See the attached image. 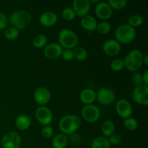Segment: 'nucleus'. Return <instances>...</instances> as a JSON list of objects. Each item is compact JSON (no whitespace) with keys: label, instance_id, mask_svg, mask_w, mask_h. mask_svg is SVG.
I'll return each mask as SVG.
<instances>
[{"label":"nucleus","instance_id":"f257e3e1","mask_svg":"<svg viewBox=\"0 0 148 148\" xmlns=\"http://www.w3.org/2000/svg\"><path fill=\"white\" fill-rule=\"evenodd\" d=\"M81 121L79 116L75 114L64 115L59 121V128L62 134L67 135L75 133L80 127Z\"/></svg>","mask_w":148,"mask_h":148},{"label":"nucleus","instance_id":"f03ea898","mask_svg":"<svg viewBox=\"0 0 148 148\" xmlns=\"http://www.w3.org/2000/svg\"><path fill=\"white\" fill-rule=\"evenodd\" d=\"M143 53L139 49H133L130 51L124 60V67L129 71L136 72L142 67L143 64Z\"/></svg>","mask_w":148,"mask_h":148},{"label":"nucleus","instance_id":"7ed1b4c3","mask_svg":"<svg viewBox=\"0 0 148 148\" xmlns=\"http://www.w3.org/2000/svg\"><path fill=\"white\" fill-rule=\"evenodd\" d=\"M115 38L119 43L128 44L134 41L137 36V32L135 28L126 24L120 25L115 30Z\"/></svg>","mask_w":148,"mask_h":148},{"label":"nucleus","instance_id":"20e7f679","mask_svg":"<svg viewBox=\"0 0 148 148\" xmlns=\"http://www.w3.org/2000/svg\"><path fill=\"white\" fill-rule=\"evenodd\" d=\"M59 43L62 48L66 49H73L77 46L79 38L75 31L71 29L64 28L58 34Z\"/></svg>","mask_w":148,"mask_h":148},{"label":"nucleus","instance_id":"39448f33","mask_svg":"<svg viewBox=\"0 0 148 148\" xmlns=\"http://www.w3.org/2000/svg\"><path fill=\"white\" fill-rule=\"evenodd\" d=\"M32 16L29 12L25 10H17L13 12L10 17V23L13 27L17 30H23L30 24Z\"/></svg>","mask_w":148,"mask_h":148},{"label":"nucleus","instance_id":"423d86ee","mask_svg":"<svg viewBox=\"0 0 148 148\" xmlns=\"http://www.w3.org/2000/svg\"><path fill=\"white\" fill-rule=\"evenodd\" d=\"M21 143L20 134L14 131H10L4 134L1 140L2 148H20Z\"/></svg>","mask_w":148,"mask_h":148},{"label":"nucleus","instance_id":"0eeeda50","mask_svg":"<svg viewBox=\"0 0 148 148\" xmlns=\"http://www.w3.org/2000/svg\"><path fill=\"white\" fill-rule=\"evenodd\" d=\"M96 100L103 106H110L115 101V92L111 88L102 87L96 92Z\"/></svg>","mask_w":148,"mask_h":148},{"label":"nucleus","instance_id":"6e6552de","mask_svg":"<svg viewBox=\"0 0 148 148\" xmlns=\"http://www.w3.org/2000/svg\"><path fill=\"white\" fill-rule=\"evenodd\" d=\"M82 116L88 123L96 122L101 116V110L94 104L85 105L82 109Z\"/></svg>","mask_w":148,"mask_h":148},{"label":"nucleus","instance_id":"1a4fd4ad","mask_svg":"<svg viewBox=\"0 0 148 148\" xmlns=\"http://www.w3.org/2000/svg\"><path fill=\"white\" fill-rule=\"evenodd\" d=\"M132 98L137 104L148 105V85L144 84L135 86L132 92Z\"/></svg>","mask_w":148,"mask_h":148},{"label":"nucleus","instance_id":"9d476101","mask_svg":"<svg viewBox=\"0 0 148 148\" xmlns=\"http://www.w3.org/2000/svg\"><path fill=\"white\" fill-rule=\"evenodd\" d=\"M36 118L40 124L43 126L50 125L53 121V114L50 108L45 106H40L36 110Z\"/></svg>","mask_w":148,"mask_h":148},{"label":"nucleus","instance_id":"9b49d317","mask_svg":"<svg viewBox=\"0 0 148 148\" xmlns=\"http://www.w3.org/2000/svg\"><path fill=\"white\" fill-rule=\"evenodd\" d=\"M115 108L118 115L124 119L131 117V116L132 115V106L127 100L124 98L119 99L116 103Z\"/></svg>","mask_w":148,"mask_h":148},{"label":"nucleus","instance_id":"f8f14e48","mask_svg":"<svg viewBox=\"0 0 148 148\" xmlns=\"http://www.w3.org/2000/svg\"><path fill=\"white\" fill-rule=\"evenodd\" d=\"M34 100L38 105L45 106L47 104L51 98V93L49 88L40 86L36 88L33 94Z\"/></svg>","mask_w":148,"mask_h":148},{"label":"nucleus","instance_id":"ddd939ff","mask_svg":"<svg viewBox=\"0 0 148 148\" xmlns=\"http://www.w3.org/2000/svg\"><path fill=\"white\" fill-rule=\"evenodd\" d=\"M63 48L59 43H51L47 44L43 49V54L51 60L59 59L62 56Z\"/></svg>","mask_w":148,"mask_h":148},{"label":"nucleus","instance_id":"4468645a","mask_svg":"<svg viewBox=\"0 0 148 148\" xmlns=\"http://www.w3.org/2000/svg\"><path fill=\"white\" fill-rule=\"evenodd\" d=\"M95 13L98 18L106 21L111 18L113 14V10L108 2L100 1L95 5Z\"/></svg>","mask_w":148,"mask_h":148},{"label":"nucleus","instance_id":"2eb2a0df","mask_svg":"<svg viewBox=\"0 0 148 148\" xmlns=\"http://www.w3.org/2000/svg\"><path fill=\"white\" fill-rule=\"evenodd\" d=\"M102 49L106 54L110 56H114L121 52V43H119L116 39H108L104 42Z\"/></svg>","mask_w":148,"mask_h":148},{"label":"nucleus","instance_id":"dca6fc26","mask_svg":"<svg viewBox=\"0 0 148 148\" xmlns=\"http://www.w3.org/2000/svg\"><path fill=\"white\" fill-rule=\"evenodd\" d=\"M72 9L76 16L82 17L87 15L90 10V3L89 0H74L72 2Z\"/></svg>","mask_w":148,"mask_h":148},{"label":"nucleus","instance_id":"f3484780","mask_svg":"<svg viewBox=\"0 0 148 148\" xmlns=\"http://www.w3.org/2000/svg\"><path fill=\"white\" fill-rule=\"evenodd\" d=\"M58 16L54 12L46 11L40 14L39 22L42 25L45 27H51L57 23Z\"/></svg>","mask_w":148,"mask_h":148},{"label":"nucleus","instance_id":"a211bd4d","mask_svg":"<svg viewBox=\"0 0 148 148\" xmlns=\"http://www.w3.org/2000/svg\"><path fill=\"white\" fill-rule=\"evenodd\" d=\"M79 99L85 105L92 104L96 100V92L92 88H85L79 94Z\"/></svg>","mask_w":148,"mask_h":148},{"label":"nucleus","instance_id":"6ab92c4d","mask_svg":"<svg viewBox=\"0 0 148 148\" xmlns=\"http://www.w3.org/2000/svg\"><path fill=\"white\" fill-rule=\"evenodd\" d=\"M80 24L84 29L90 32H92L96 30L98 22L95 17H93L92 15H90V14H87V15L81 17Z\"/></svg>","mask_w":148,"mask_h":148},{"label":"nucleus","instance_id":"aec40b11","mask_svg":"<svg viewBox=\"0 0 148 148\" xmlns=\"http://www.w3.org/2000/svg\"><path fill=\"white\" fill-rule=\"evenodd\" d=\"M15 125L18 130L25 131L30 128L31 125V120L28 116L25 114H21V115H19L16 119Z\"/></svg>","mask_w":148,"mask_h":148},{"label":"nucleus","instance_id":"412c9836","mask_svg":"<svg viewBox=\"0 0 148 148\" xmlns=\"http://www.w3.org/2000/svg\"><path fill=\"white\" fill-rule=\"evenodd\" d=\"M69 138L64 134H58L52 140L53 148H65L67 146Z\"/></svg>","mask_w":148,"mask_h":148},{"label":"nucleus","instance_id":"4be33fe9","mask_svg":"<svg viewBox=\"0 0 148 148\" xmlns=\"http://www.w3.org/2000/svg\"><path fill=\"white\" fill-rule=\"evenodd\" d=\"M101 130L103 136L106 137H109L115 132V124L111 120H106L101 124Z\"/></svg>","mask_w":148,"mask_h":148},{"label":"nucleus","instance_id":"5701e85b","mask_svg":"<svg viewBox=\"0 0 148 148\" xmlns=\"http://www.w3.org/2000/svg\"><path fill=\"white\" fill-rule=\"evenodd\" d=\"M111 144L108 137L104 136H98L93 139L91 143V148H110Z\"/></svg>","mask_w":148,"mask_h":148},{"label":"nucleus","instance_id":"b1692460","mask_svg":"<svg viewBox=\"0 0 148 148\" xmlns=\"http://www.w3.org/2000/svg\"><path fill=\"white\" fill-rule=\"evenodd\" d=\"M72 50H73L74 59H77L78 61H80V62L85 61L88 59V53L86 49L84 47H82V46H76Z\"/></svg>","mask_w":148,"mask_h":148},{"label":"nucleus","instance_id":"393cba45","mask_svg":"<svg viewBox=\"0 0 148 148\" xmlns=\"http://www.w3.org/2000/svg\"><path fill=\"white\" fill-rule=\"evenodd\" d=\"M48 38L46 35L38 34L34 37L33 40V44L37 49L44 48L47 45Z\"/></svg>","mask_w":148,"mask_h":148},{"label":"nucleus","instance_id":"a878e982","mask_svg":"<svg viewBox=\"0 0 148 148\" xmlns=\"http://www.w3.org/2000/svg\"><path fill=\"white\" fill-rule=\"evenodd\" d=\"M143 23H144V17L140 15V14H132V15L129 17L127 24L135 28L136 27H139V26L142 25Z\"/></svg>","mask_w":148,"mask_h":148},{"label":"nucleus","instance_id":"bb28decb","mask_svg":"<svg viewBox=\"0 0 148 148\" xmlns=\"http://www.w3.org/2000/svg\"><path fill=\"white\" fill-rule=\"evenodd\" d=\"M111 25L108 21H102L98 23L96 27V31L101 35H106L111 31Z\"/></svg>","mask_w":148,"mask_h":148},{"label":"nucleus","instance_id":"cd10ccee","mask_svg":"<svg viewBox=\"0 0 148 148\" xmlns=\"http://www.w3.org/2000/svg\"><path fill=\"white\" fill-rule=\"evenodd\" d=\"M19 35H20V30L13 27H7L4 31V37L10 40H14L17 39Z\"/></svg>","mask_w":148,"mask_h":148},{"label":"nucleus","instance_id":"c85d7f7f","mask_svg":"<svg viewBox=\"0 0 148 148\" xmlns=\"http://www.w3.org/2000/svg\"><path fill=\"white\" fill-rule=\"evenodd\" d=\"M124 126L127 130L134 131L138 128V121L135 118L129 117L124 121Z\"/></svg>","mask_w":148,"mask_h":148},{"label":"nucleus","instance_id":"c756f323","mask_svg":"<svg viewBox=\"0 0 148 148\" xmlns=\"http://www.w3.org/2000/svg\"><path fill=\"white\" fill-rule=\"evenodd\" d=\"M110 67H111V70L114 71V72H120L124 68V60L119 59V58L113 59L110 64Z\"/></svg>","mask_w":148,"mask_h":148},{"label":"nucleus","instance_id":"7c9ffc66","mask_svg":"<svg viewBox=\"0 0 148 148\" xmlns=\"http://www.w3.org/2000/svg\"><path fill=\"white\" fill-rule=\"evenodd\" d=\"M62 17L67 21L74 20L76 17V14H75L72 7H66L64 8L62 12Z\"/></svg>","mask_w":148,"mask_h":148},{"label":"nucleus","instance_id":"2f4dec72","mask_svg":"<svg viewBox=\"0 0 148 148\" xmlns=\"http://www.w3.org/2000/svg\"><path fill=\"white\" fill-rule=\"evenodd\" d=\"M107 2L110 7L114 10H121L126 7L127 4V0H108Z\"/></svg>","mask_w":148,"mask_h":148},{"label":"nucleus","instance_id":"473e14b6","mask_svg":"<svg viewBox=\"0 0 148 148\" xmlns=\"http://www.w3.org/2000/svg\"><path fill=\"white\" fill-rule=\"evenodd\" d=\"M53 129L51 126L47 125L43 126L41 130V135L45 139H50L51 138L53 134Z\"/></svg>","mask_w":148,"mask_h":148},{"label":"nucleus","instance_id":"72a5a7b5","mask_svg":"<svg viewBox=\"0 0 148 148\" xmlns=\"http://www.w3.org/2000/svg\"><path fill=\"white\" fill-rule=\"evenodd\" d=\"M108 138L110 144L114 145L120 144L122 141V136L119 134H117V133H114L112 135H111Z\"/></svg>","mask_w":148,"mask_h":148},{"label":"nucleus","instance_id":"f704fd0d","mask_svg":"<svg viewBox=\"0 0 148 148\" xmlns=\"http://www.w3.org/2000/svg\"><path fill=\"white\" fill-rule=\"evenodd\" d=\"M131 81L135 86L143 84V75L138 72H134L131 77Z\"/></svg>","mask_w":148,"mask_h":148},{"label":"nucleus","instance_id":"c9c22d12","mask_svg":"<svg viewBox=\"0 0 148 148\" xmlns=\"http://www.w3.org/2000/svg\"><path fill=\"white\" fill-rule=\"evenodd\" d=\"M62 59L65 61H71L74 59L73 50L72 49H63L62 56Z\"/></svg>","mask_w":148,"mask_h":148},{"label":"nucleus","instance_id":"e433bc0d","mask_svg":"<svg viewBox=\"0 0 148 148\" xmlns=\"http://www.w3.org/2000/svg\"><path fill=\"white\" fill-rule=\"evenodd\" d=\"M7 17L4 12L0 11V30L5 29L7 26Z\"/></svg>","mask_w":148,"mask_h":148},{"label":"nucleus","instance_id":"4c0bfd02","mask_svg":"<svg viewBox=\"0 0 148 148\" xmlns=\"http://www.w3.org/2000/svg\"><path fill=\"white\" fill-rule=\"evenodd\" d=\"M69 140H70L72 143H79V140H80V136L78 135L77 134H76V132L73 133V134H70Z\"/></svg>","mask_w":148,"mask_h":148},{"label":"nucleus","instance_id":"58836bf2","mask_svg":"<svg viewBox=\"0 0 148 148\" xmlns=\"http://www.w3.org/2000/svg\"><path fill=\"white\" fill-rule=\"evenodd\" d=\"M143 84L148 85V69H146L145 72L143 74Z\"/></svg>","mask_w":148,"mask_h":148},{"label":"nucleus","instance_id":"ea45409f","mask_svg":"<svg viewBox=\"0 0 148 148\" xmlns=\"http://www.w3.org/2000/svg\"><path fill=\"white\" fill-rule=\"evenodd\" d=\"M143 64L148 65V56L147 54L143 55Z\"/></svg>","mask_w":148,"mask_h":148}]
</instances>
